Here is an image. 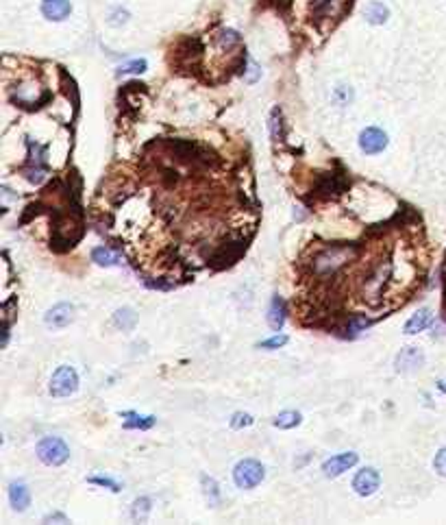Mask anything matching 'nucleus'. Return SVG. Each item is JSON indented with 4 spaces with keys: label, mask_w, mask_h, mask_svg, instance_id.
I'll return each instance as SVG.
<instances>
[{
    "label": "nucleus",
    "mask_w": 446,
    "mask_h": 525,
    "mask_svg": "<svg viewBox=\"0 0 446 525\" xmlns=\"http://www.w3.org/2000/svg\"><path fill=\"white\" fill-rule=\"evenodd\" d=\"M355 253H357V246H353V244H331V246H325V248H320L318 253H314L312 270L318 275V277H323V279L333 277V275H336Z\"/></svg>",
    "instance_id": "f257e3e1"
},
{
    "label": "nucleus",
    "mask_w": 446,
    "mask_h": 525,
    "mask_svg": "<svg viewBox=\"0 0 446 525\" xmlns=\"http://www.w3.org/2000/svg\"><path fill=\"white\" fill-rule=\"evenodd\" d=\"M263 477H266V466L259 460L244 458L233 466V482L238 488H244V491L255 488L261 484Z\"/></svg>",
    "instance_id": "f03ea898"
},
{
    "label": "nucleus",
    "mask_w": 446,
    "mask_h": 525,
    "mask_svg": "<svg viewBox=\"0 0 446 525\" xmlns=\"http://www.w3.org/2000/svg\"><path fill=\"white\" fill-rule=\"evenodd\" d=\"M37 458L46 466H61L70 458V449L57 436H46L37 443Z\"/></svg>",
    "instance_id": "7ed1b4c3"
},
{
    "label": "nucleus",
    "mask_w": 446,
    "mask_h": 525,
    "mask_svg": "<svg viewBox=\"0 0 446 525\" xmlns=\"http://www.w3.org/2000/svg\"><path fill=\"white\" fill-rule=\"evenodd\" d=\"M79 388V375L72 366H59L50 377V395L52 397H70Z\"/></svg>",
    "instance_id": "20e7f679"
},
{
    "label": "nucleus",
    "mask_w": 446,
    "mask_h": 525,
    "mask_svg": "<svg viewBox=\"0 0 446 525\" xmlns=\"http://www.w3.org/2000/svg\"><path fill=\"white\" fill-rule=\"evenodd\" d=\"M348 186H351V181H348V177L344 172H325L318 177L316 192L325 199H333V197H340L342 192H346Z\"/></svg>",
    "instance_id": "39448f33"
},
{
    "label": "nucleus",
    "mask_w": 446,
    "mask_h": 525,
    "mask_svg": "<svg viewBox=\"0 0 446 525\" xmlns=\"http://www.w3.org/2000/svg\"><path fill=\"white\" fill-rule=\"evenodd\" d=\"M359 148L366 155H379L387 148V135L377 127H368L359 133Z\"/></svg>",
    "instance_id": "423d86ee"
},
{
    "label": "nucleus",
    "mask_w": 446,
    "mask_h": 525,
    "mask_svg": "<svg viewBox=\"0 0 446 525\" xmlns=\"http://www.w3.org/2000/svg\"><path fill=\"white\" fill-rule=\"evenodd\" d=\"M379 484H381V477H379V473H377V468H372V466L361 468V471L353 477V488H355V493L361 495V497L374 495V493L379 491Z\"/></svg>",
    "instance_id": "0eeeda50"
},
{
    "label": "nucleus",
    "mask_w": 446,
    "mask_h": 525,
    "mask_svg": "<svg viewBox=\"0 0 446 525\" xmlns=\"http://www.w3.org/2000/svg\"><path fill=\"white\" fill-rule=\"evenodd\" d=\"M423 364H425V353L418 347L401 349V353L396 355V360H394L396 373H416V370L423 368Z\"/></svg>",
    "instance_id": "6e6552de"
},
{
    "label": "nucleus",
    "mask_w": 446,
    "mask_h": 525,
    "mask_svg": "<svg viewBox=\"0 0 446 525\" xmlns=\"http://www.w3.org/2000/svg\"><path fill=\"white\" fill-rule=\"evenodd\" d=\"M359 460V455L355 451H344V453H338L333 455V458H329L325 464H323V471L327 477H338L342 473H346L348 468H353Z\"/></svg>",
    "instance_id": "1a4fd4ad"
},
{
    "label": "nucleus",
    "mask_w": 446,
    "mask_h": 525,
    "mask_svg": "<svg viewBox=\"0 0 446 525\" xmlns=\"http://www.w3.org/2000/svg\"><path fill=\"white\" fill-rule=\"evenodd\" d=\"M72 321H74V306L72 303H57V306H52L44 316V323L50 329H63Z\"/></svg>",
    "instance_id": "9d476101"
},
{
    "label": "nucleus",
    "mask_w": 446,
    "mask_h": 525,
    "mask_svg": "<svg viewBox=\"0 0 446 525\" xmlns=\"http://www.w3.org/2000/svg\"><path fill=\"white\" fill-rule=\"evenodd\" d=\"M242 251H246V242L238 240V242H229V244H220L218 251L214 253L212 257V264L216 268H225V266H231L235 259H238L242 255Z\"/></svg>",
    "instance_id": "9b49d317"
},
{
    "label": "nucleus",
    "mask_w": 446,
    "mask_h": 525,
    "mask_svg": "<svg viewBox=\"0 0 446 525\" xmlns=\"http://www.w3.org/2000/svg\"><path fill=\"white\" fill-rule=\"evenodd\" d=\"M9 504L16 513H24L31 506V491L22 482H13L9 486Z\"/></svg>",
    "instance_id": "f8f14e48"
},
{
    "label": "nucleus",
    "mask_w": 446,
    "mask_h": 525,
    "mask_svg": "<svg viewBox=\"0 0 446 525\" xmlns=\"http://www.w3.org/2000/svg\"><path fill=\"white\" fill-rule=\"evenodd\" d=\"M70 11H72L70 0H44V3H41V13L54 22L65 20L70 16Z\"/></svg>",
    "instance_id": "ddd939ff"
},
{
    "label": "nucleus",
    "mask_w": 446,
    "mask_h": 525,
    "mask_svg": "<svg viewBox=\"0 0 446 525\" xmlns=\"http://www.w3.org/2000/svg\"><path fill=\"white\" fill-rule=\"evenodd\" d=\"M285 316H287V310H285V301L281 297H272L270 301V308H268V325L274 329V331H281L283 325H285Z\"/></svg>",
    "instance_id": "4468645a"
},
{
    "label": "nucleus",
    "mask_w": 446,
    "mask_h": 525,
    "mask_svg": "<svg viewBox=\"0 0 446 525\" xmlns=\"http://www.w3.org/2000/svg\"><path fill=\"white\" fill-rule=\"evenodd\" d=\"M431 323H434V314H431V310H429V308L418 310V312L412 316V319L405 323V334H407V336L420 334V331H425Z\"/></svg>",
    "instance_id": "2eb2a0df"
},
{
    "label": "nucleus",
    "mask_w": 446,
    "mask_h": 525,
    "mask_svg": "<svg viewBox=\"0 0 446 525\" xmlns=\"http://www.w3.org/2000/svg\"><path fill=\"white\" fill-rule=\"evenodd\" d=\"M92 259L99 266H118L122 261V255L116 253V251H111V248H107V246H99V248H94L92 251Z\"/></svg>",
    "instance_id": "dca6fc26"
},
{
    "label": "nucleus",
    "mask_w": 446,
    "mask_h": 525,
    "mask_svg": "<svg viewBox=\"0 0 446 525\" xmlns=\"http://www.w3.org/2000/svg\"><path fill=\"white\" fill-rule=\"evenodd\" d=\"M301 421H303L301 412L285 410V412L278 414V417H276L272 423H274V427H278V430H294V427H298V425H301Z\"/></svg>",
    "instance_id": "f3484780"
},
{
    "label": "nucleus",
    "mask_w": 446,
    "mask_h": 525,
    "mask_svg": "<svg viewBox=\"0 0 446 525\" xmlns=\"http://www.w3.org/2000/svg\"><path fill=\"white\" fill-rule=\"evenodd\" d=\"M135 323H137V314H135L131 308H122V310H118V312L114 314V325H116L118 329L129 331V329L135 327Z\"/></svg>",
    "instance_id": "a211bd4d"
},
{
    "label": "nucleus",
    "mask_w": 446,
    "mask_h": 525,
    "mask_svg": "<svg viewBox=\"0 0 446 525\" xmlns=\"http://www.w3.org/2000/svg\"><path fill=\"white\" fill-rule=\"evenodd\" d=\"M387 16H389V11L383 3H370L366 9V18L372 24H383L387 20Z\"/></svg>",
    "instance_id": "6ab92c4d"
},
{
    "label": "nucleus",
    "mask_w": 446,
    "mask_h": 525,
    "mask_svg": "<svg viewBox=\"0 0 446 525\" xmlns=\"http://www.w3.org/2000/svg\"><path fill=\"white\" fill-rule=\"evenodd\" d=\"M201 482H203V491H205V495H207V499H209V504H218L220 502V488H218V482L214 479V477H209V475H203L201 477Z\"/></svg>",
    "instance_id": "aec40b11"
},
{
    "label": "nucleus",
    "mask_w": 446,
    "mask_h": 525,
    "mask_svg": "<svg viewBox=\"0 0 446 525\" xmlns=\"http://www.w3.org/2000/svg\"><path fill=\"white\" fill-rule=\"evenodd\" d=\"M127 414V425L129 430H133V427H139V430H148V427H152L155 425V417H139V414H135V412H124Z\"/></svg>",
    "instance_id": "412c9836"
},
{
    "label": "nucleus",
    "mask_w": 446,
    "mask_h": 525,
    "mask_svg": "<svg viewBox=\"0 0 446 525\" xmlns=\"http://www.w3.org/2000/svg\"><path fill=\"white\" fill-rule=\"evenodd\" d=\"M148 515H150V499H148V497H139V499L133 502L131 517H133L135 521H144Z\"/></svg>",
    "instance_id": "4be33fe9"
},
{
    "label": "nucleus",
    "mask_w": 446,
    "mask_h": 525,
    "mask_svg": "<svg viewBox=\"0 0 446 525\" xmlns=\"http://www.w3.org/2000/svg\"><path fill=\"white\" fill-rule=\"evenodd\" d=\"M146 59H133V61H127V63H122L120 68H118V75H142V72H146Z\"/></svg>",
    "instance_id": "5701e85b"
},
{
    "label": "nucleus",
    "mask_w": 446,
    "mask_h": 525,
    "mask_svg": "<svg viewBox=\"0 0 446 525\" xmlns=\"http://www.w3.org/2000/svg\"><path fill=\"white\" fill-rule=\"evenodd\" d=\"M270 131H272V137L274 140H278V137L283 135V116L278 109H272V116H270Z\"/></svg>",
    "instance_id": "b1692460"
},
{
    "label": "nucleus",
    "mask_w": 446,
    "mask_h": 525,
    "mask_svg": "<svg viewBox=\"0 0 446 525\" xmlns=\"http://www.w3.org/2000/svg\"><path fill=\"white\" fill-rule=\"evenodd\" d=\"M370 325V321L368 319H364V316H353L351 321H348V331H351V336H357L359 331H364L366 327Z\"/></svg>",
    "instance_id": "393cba45"
},
{
    "label": "nucleus",
    "mask_w": 446,
    "mask_h": 525,
    "mask_svg": "<svg viewBox=\"0 0 446 525\" xmlns=\"http://www.w3.org/2000/svg\"><path fill=\"white\" fill-rule=\"evenodd\" d=\"M253 417L250 414H246V412H238V414H233V419H231V427L233 430H242V427H248V425H253Z\"/></svg>",
    "instance_id": "a878e982"
},
{
    "label": "nucleus",
    "mask_w": 446,
    "mask_h": 525,
    "mask_svg": "<svg viewBox=\"0 0 446 525\" xmlns=\"http://www.w3.org/2000/svg\"><path fill=\"white\" fill-rule=\"evenodd\" d=\"M283 344H287V336H272V338H268V340H261L257 347L259 349H278V347H283Z\"/></svg>",
    "instance_id": "bb28decb"
},
{
    "label": "nucleus",
    "mask_w": 446,
    "mask_h": 525,
    "mask_svg": "<svg viewBox=\"0 0 446 525\" xmlns=\"http://www.w3.org/2000/svg\"><path fill=\"white\" fill-rule=\"evenodd\" d=\"M434 468H436V473H438V475L446 477V447H444V449H440V451L436 453Z\"/></svg>",
    "instance_id": "cd10ccee"
},
{
    "label": "nucleus",
    "mask_w": 446,
    "mask_h": 525,
    "mask_svg": "<svg viewBox=\"0 0 446 525\" xmlns=\"http://www.w3.org/2000/svg\"><path fill=\"white\" fill-rule=\"evenodd\" d=\"M90 484H99V486H107L109 491H114V493H118L122 486L118 484V482H114V479H109V477H90L88 479Z\"/></svg>",
    "instance_id": "c85d7f7f"
},
{
    "label": "nucleus",
    "mask_w": 446,
    "mask_h": 525,
    "mask_svg": "<svg viewBox=\"0 0 446 525\" xmlns=\"http://www.w3.org/2000/svg\"><path fill=\"white\" fill-rule=\"evenodd\" d=\"M44 521H61V523H68V517H65V515H59V513H54V515L44 517Z\"/></svg>",
    "instance_id": "c756f323"
},
{
    "label": "nucleus",
    "mask_w": 446,
    "mask_h": 525,
    "mask_svg": "<svg viewBox=\"0 0 446 525\" xmlns=\"http://www.w3.org/2000/svg\"><path fill=\"white\" fill-rule=\"evenodd\" d=\"M440 390H442V393L446 395V382H440Z\"/></svg>",
    "instance_id": "7c9ffc66"
}]
</instances>
